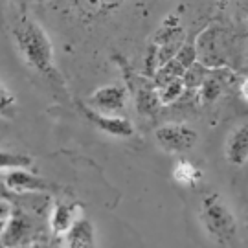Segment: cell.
Wrapping results in <instances>:
<instances>
[{
  "label": "cell",
  "mask_w": 248,
  "mask_h": 248,
  "mask_svg": "<svg viewBox=\"0 0 248 248\" xmlns=\"http://www.w3.org/2000/svg\"><path fill=\"white\" fill-rule=\"evenodd\" d=\"M13 37H15L18 52L30 68H33L37 74H41L52 83L61 81L53 62V48L50 37L46 35L41 24H37L26 13H17L15 24H13Z\"/></svg>",
  "instance_id": "6da1fadb"
},
{
  "label": "cell",
  "mask_w": 248,
  "mask_h": 248,
  "mask_svg": "<svg viewBox=\"0 0 248 248\" xmlns=\"http://www.w3.org/2000/svg\"><path fill=\"white\" fill-rule=\"evenodd\" d=\"M199 217L210 239L221 247H233L237 237V221L219 193H210L204 197Z\"/></svg>",
  "instance_id": "7a4b0ae2"
},
{
  "label": "cell",
  "mask_w": 248,
  "mask_h": 248,
  "mask_svg": "<svg viewBox=\"0 0 248 248\" xmlns=\"http://www.w3.org/2000/svg\"><path fill=\"white\" fill-rule=\"evenodd\" d=\"M158 145L168 153H186L193 149L199 140V134L193 127L186 124H168L155 131Z\"/></svg>",
  "instance_id": "3957f363"
},
{
  "label": "cell",
  "mask_w": 248,
  "mask_h": 248,
  "mask_svg": "<svg viewBox=\"0 0 248 248\" xmlns=\"http://www.w3.org/2000/svg\"><path fill=\"white\" fill-rule=\"evenodd\" d=\"M85 105L101 114L118 116L127 105V90L122 85H105L92 92Z\"/></svg>",
  "instance_id": "277c9868"
},
{
  "label": "cell",
  "mask_w": 248,
  "mask_h": 248,
  "mask_svg": "<svg viewBox=\"0 0 248 248\" xmlns=\"http://www.w3.org/2000/svg\"><path fill=\"white\" fill-rule=\"evenodd\" d=\"M81 112L101 133H107L110 134V136H118V138H129V136L134 134V125L131 124V120H127L124 116L101 114V112H96V110L89 108L87 105H81Z\"/></svg>",
  "instance_id": "5b68a950"
},
{
  "label": "cell",
  "mask_w": 248,
  "mask_h": 248,
  "mask_svg": "<svg viewBox=\"0 0 248 248\" xmlns=\"http://www.w3.org/2000/svg\"><path fill=\"white\" fill-rule=\"evenodd\" d=\"M4 187L11 193H39L50 189V184L39 175L26 171V168L9 169L4 177Z\"/></svg>",
  "instance_id": "8992f818"
},
{
  "label": "cell",
  "mask_w": 248,
  "mask_h": 248,
  "mask_svg": "<svg viewBox=\"0 0 248 248\" xmlns=\"http://www.w3.org/2000/svg\"><path fill=\"white\" fill-rule=\"evenodd\" d=\"M217 35H219V30L210 26L202 30L197 37L195 48L199 61L202 62L204 66H208V68H222L226 64L222 61V55L217 50Z\"/></svg>",
  "instance_id": "52a82bcc"
},
{
  "label": "cell",
  "mask_w": 248,
  "mask_h": 248,
  "mask_svg": "<svg viewBox=\"0 0 248 248\" xmlns=\"http://www.w3.org/2000/svg\"><path fill=\"white\" fill-rule=\"evenodd\" d=\"M125 0H72V8L83 20H99L120 8Z\"/></svg>",
  "instance_id": "ba28073f"
},
{
  "label": "cell",
  "mask_w": 248,
  "mask_h": 248,
  "mask_svg": "<svg viewBox=\"0 0 248 248\" xmlns=\"http://www.w3.org/2000/svg\"><path fill=\"white\" fill-rule=\"evenodd\" d=\"M94 224L89 219H78L62 235L64 248H96Z\"/></svg>",
  "instance_id": "9c48e42d"
},
{
  "label": "cell",
  "mask_w": 248,
  "mask_h": 248,
  "mask_svg": "<svg viewBox=\"0 0 248 248\" xmlns=\"http://www.w3.org/2000/svg\"><path fill=\"white\" fill-rule=\"evenodd\" d=\"M226 160L232 166H243L248 162V122L241 124L226 142Z\"/></svg>",
  "instance_id": "30bf717a"
},
{
  "label": "cell",
  "mask_w": 248,
  "mask_h": 248,
  "mask_svg": "<svg viewBox=\"0 0 248 248\" xmlns=\"http://www.w3.org/2000/svg\"><path fill=\"white\" fill-rule=\"evenodd\" d=\"M76 213H78L76 204L64 202V201H57L53 204L52 215H50V228H52L53 235H64L70 230L72 224L78 221Z\"/></svg>",
  "instance_id": "8fae6325"
},
{
  "label": "cell",
  "mask_w": 248,
  "mask_h": 248,
  "mask_svg": "<svg viewBox=\"0 0 248 248\" xmlns=\"http://www.w3.org/2000/svg\"><path fill=\"white\" fill-rule=\"evenodd\" d=\"M31 233V222L24 215H15L11 213L6 230L2 232V243L4 247H20L22 241L26 239V235Z\"/></svg>",
  "instance_id": "7c38bea8"
},
{
  "label": "cell",
  "mask_w": 248,
  "mask_h": 248,
  "mask_svg": "<svg viewBox=\"0 0 248 248\" xmlns=\"http://www.w3.org/2000/svg\"><path fill=\"white\" fill-rule=\"evenodd\" d=\"M160 99L156 96V87L155 85H142L140 89H136V108L140 114L151 116L160 108Z\"/></svg>",
  "instance_id": "4fadbf2b"
},
{
  "label": "cell",
  "mask_w": 248,
  "mask_h": 248,
  "mask_svg": "<svg viewBox=\"0 0 248 248\" xmlns=\"http://www.w3.org/2000/svg\"><path fill=\"white\" fill-rule=\"evenodd\" d=\"M184 72L186 70L182 68V64H180L177 59H171V61H168L166 64L158 66V70L155 72V76H153V85L158 89V87L166 85L169 81L177 79V78H182Z\"/></svg>",
  "instance_id": "5bb4252c"
},
{
  "label": "cell",
  "mask_w": 248,
  "mask_h": 248,
  "mask_svg": "<svg viewBox=\"0 0 248 248\" xmlns=\"http://www.w3.org/2000/svg\"><path fill=\"white\" fill-rule=\"evenodd\" d=\"M199 92H201V99L206 103H212L215 99H219V96L222 94V81L217 76V68H210V74L201 85Z\"/></svg>",
  "instance_id": "9a60e30c"
},
{
  "label": "cell",
  "mask_w": 248,
  "mask_h": 248,
  "mask_svg": "<svg viewBox=\"0 0 248 248\" xmlns=\"http://www.w3.org/2000/svg\"><path fill=\"white\" fill-rule=\"evenodd\" d=\"M184 90H186V85H184L182 78H177V79L169 81L166 85L158 87L156 89V96L160 99V105H171V103H175L184 94Z\"/></svg>",
  "instance_id": "2e32d148"
},
{
  "label": "cell",
  "mask_w": 248,
  "mask_h": 248,
  "mask_svg": "<svg viewBox=\"0 0 248 248\" xmlns=\"http://www.w3.org/2000/svg\"><path fill=\"white\" fill-rule=\"evenodd\" d=\"M208 74H210V68L204 66L201 61H197L195 64H191V66L184 72L182 81H184L186 89H201V85H202L204 79L208 78Z\"/></svg>",
  "instance_id": "e0dca14e"
},
{
  "label": "cell",
  "mask_w": 248,
  "mask_h": 248,
  "mask_svg": "<svg viewBox=\"0 0 248 248\" xmlns=\"http://www.w3.org/2000/svg\"><path fill=\"white\" fill-rule=\"evenodd\" d=\"M173 177L178 184H184V186H195L197 182L201 180V171L189 164V162H180L175 171H173Z\"/></svg>",
  "instance_id": "ac0fdd59"
},
{
  "label": "cell",
  "mask_w": 248,
  "mask_h": 248,
  "mask_svg": "<svg viewBox=\"0 0 248 248\" xmlns=\"http://www.w3.org/2000/svg\"><path fill=\"white\" fill-rule=\"evenodd\" d=\"M31 156L18 155V153H9V151L0 149V171H9V169L28 168L31 166Z\"/></svg>",
  "instance_id": "d6986e66"
},
{
  "label": "cell",
  "mask_w": 248,
  "mask_h": 248,
  "mask_svg": "<svg viewBox=\"0 0 248 248\" xmlns=\"http://www.w3.org/2000/svg\"><path fill=\"white\" fill-rule=\"evenodd\" d=\"M15 114H17V99L0 83V118L4 116V118L13 120Z\"/></svg>",
  "instance_id": "ffe728a7"
},
{
  "label": "cell",
  "mask_w": 248,
  "mask_h": 248,
  "mask_svg": "<svg viewBox=\"0 0 248 248\" xmlns=\"http://www.w3.org/2000/svg\"><path fill=\"white\" fill-rule=\"evenodd\" d=\"M158 45L151 43L149 48H147V53H145V61H143V76L153 79V76H155V72L158 70Z\"/></svg>",
  "instance_id": "44dd1931"
},
{
  "label": "cell",
  "mask_w": 248,
  "mask_h": 248,
  "mask_svg": "<svg viewBox=\"0 0 248 248\" xmlns=\"http://www.w3.org/2000/svg\"><path fill=\"white\" fill-rule=\"evenodd\" d=\"M175 59L182 64V68H184V70H187L191 64H195V62L199 61V55H197L195 45L184 43V45L180 46V50L177 52V55H175Z\"/></svg>",
  "instance_id": "7402d4cb"
},
{
  "label": "cell",
  "mask_w": 248,
  "mask_h": 248,
  "mask_svg": "<svg viewBox=\"0 0 248 248\" xmlns=\"http://www.w3.org/2000/svg\"><path fill=\"white\" fill-rule=\"evenodd\" d=\"M11 213H13V210H11L9 202L0 199V235H2V232L6 230V224H8Z\"/></svg>",
  "instance_id": "603a6c76"
},
{
  "label": "cell",
  "mask_w": 248,
  "mask_h": 248,
  "mask_svg": "<svg viewBox=\"0 0 248 248\" xmlns=\"http://www.w3.org/2000/svg\"><path fill=\"white\" fill-rule=\"evenodd\" d=\"M241 94H243V98H247L248 99V78L243 83H241Z\"/></svg>",
  "instance_id": "cb8c5ba5"
},
{
  "label": "cell",
  "mask_w": 248,
  "mask_h": 248,
  "mask_svg": "<svg viewBox=\"0 0 248 248\" xmlns=\"http://www.w3.org/2000/svg\"><path fill=\"white\" fill-rule=\"evenodd\" d=\"M241 4H243V6L248 9V0H241Z\"/></svg>",
  "instance_id": "d4e9b609"
},
{
  "label": "cell",
  "mask_w": 248,
  "mask_h": 248,
  "mask_svg": "<svg viewBox=\"0 0 248 248\" xmlns=\"http://www.w3.org/2000/svg\"><path fill=\"white\" fill-rule=\"evenodd\" d=\"M13 248H26V247H13Z\"/></svg>",
  "instance_id": "484cf974"
},
{
  "label": "cell",
  "mask_w": 248,
  "mask_h": 248,
  "mask_svg": "<svg viewBox=\"0 0 248 248\" xmlns=\"http://www.w3.org/2000/svg\"><path fill=\"white\" fill-rule=\"evenodd\" d=\"M35 2H45V0H35Z\"/></svg>",
  "instance_id": "4316f807"
}]
</instances>
